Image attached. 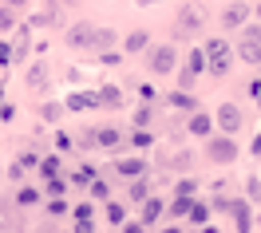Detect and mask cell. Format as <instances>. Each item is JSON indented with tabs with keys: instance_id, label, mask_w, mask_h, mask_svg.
<instances>
[{
	"instance_id": "7a4b0ae2",
	"label": "cell",
	"mask_w": 261,
	"mask_h": 233,
	"mask_svg": "<svg viewBox=\"0 0 261 233\" xmlns=\"http://www.w3.org/2000/svg\"><path fill=\"white\" fill-rule=\"evenodd\" d=\"M174 60H178V51L170 48V44H159V48L150 51V71H154V75H166V71H174Z\"/></svg>"
},
{
	"instance_id": "74e56055",
	"label": "cell",
	"mask_w": 261,
	"mask_h": 233,
	"mask_svg": "<svg viewBox=\"0 0 261 233\" xmlns=\"http://www.w3.org/2000/svg\"><path fill=\"white\" fill-rule=\"evenodd\" d=\"M8 4H16V8H20V4H24V0H8Z\"/></svg>"
},
{
	"instance_id": "d6986e66",
	"label": "cell",
	"mask_w": 261,
	"mask_h": 233,
	"mask_svg": "<svg viewBox=\"0 0 261 233\" xmlns=\"http://www.w3.org/2000/svg\"><path fill=\"white\" fill-rule=\"evenodd\" d=\"M170 103H174V107H182V111H194V107H198V99H190L186 91H170Z\"/></svg>"
},
{
	"instance_id": "3957f363",
	"label": "cell",
	"mask_w": 261,
	"mask_h": 233,
	"mask_svg": "<svg viewBox=\"0 0 261 233\" xmlns=\"http://www.w3.org/2000/svg\"><path fill=\"white\" fill-rule=\"evenodd\" d=\"M95 24H75V28H67V48H95Z\"/></svg>"
},
{
	"instance_id": "d590c367",
	"label": "cell",
	"mask_w": 261,
	"mask_h": 233,
	"mask_svg": "<svg viewBox=\"0 0 261 233\" xmlns=\"http://www.w3.org/2000/svg\"><path fill=\"white\" fill-rule=\"evenodd\" d=\"M163 233H182V229H178V225H166V229H163Z\"/></svg>"
},
{
	"instance_id": "30bf717a",
	"label": "cell",
	"mask_w": 261,
	"mask_h": 233,
	"mask_svg": "<svg viewBox=\"0 0 261 233\" xmlns=\"http://www.w3.org/2000/svg\"><path fill=\"white\" fill-rule=\"evenodd\" d=\"M210 131H214V119L202 115V111H194V115H190V134H198V138H210Z\"/></svg>"
},
{
	"instance_id": "ffe728a7",
	"label": "cell",
	"mask_w": 261,
	"mask_h": 233,
	"mask_svg": "<svg viewBox=\"0 0 261 233\" xmlns=\"http://www.w3.org/2000/svg\"><path fill=\"white\" fill-rule=\"evenodd\" d=\"M71 182H75V186H91V182H95V166H80Z\"/></svg>"
},
{
	"instance_id": "f1b7e54d",
	"label": "cell",
	"mask_w": 261,
	"mask_h": 233,
	"mask_svg": "<svg viewBox=\"0 0 261 233\" xmlns=\"http://www.w3.org/2000/svg\"><path fill=\"white\" fill-rule=\"evenodd\" d=\"M48 194H51V198H64V182H60V178H51V182H48Z\"/></svg>"
},
{
	"instance_id": "277c9868",
	"label": "cell",
	"mask_w": 261,
	"mask_h": 233,
	"mask_svg": "<svg viewBox=\"0 0 261 233\" xmlns=\"http://www.w3.org/2000/svg\"><path fill=\"white\" fill-rule=\"evenodd\" d=\"M214 123H218L226 134H238V131H242V111H238L233 103H222V107H218V115H214Z\"/></svg>"
},
{
	"instance_id": "ac0fdd59",
	"label": "cell",
	"mask_w": 261,
	"mask_h": 233,
	"mask_svg": "<svg viewBox=\"0 0 261 233\" xmlns=\"http://www.w3.org/2000/svg\"><path fill=\"white\" fill-rule=\"evenodd\" d=\"M166 210H170V214H174V217H182V214L190 217V210H194V201H190V198H174V201H170V206H166Z\"/></svg>"
},
{
	"instance_id": "5bb4252c",
	"label": "cell",
	"mask_w": 261,
	"mask_h": 233,
	"mask_svg": "<svg viewBox=\"0 0 261 233\" xmlns=\"http://www.w3.org/2000/svg\"><path fill=\"white\" fill-rule=\"evenodd\" d=\"M99 103H103V107H119V103H123L119 87H99Z\"/></svg>"
},
{
	"instance_id": "7c38bea8",
	"label": "cell",
	"mask_w": 261,
	"mask_h": 233,
	"mask_svg": "<svg viewBox=\"0 0 261 233\" xmlns=\"http://www.w3.org/2000/svg\"><path fill=\"white\" fill-rule=\"evenodd\" d=\"M198 24H202L198 8H194V4H186V8H182V16H178V32H190V28H198Z\"/></svg>"
},
{
	"instance_id": "d6a6232c",
	"label": "cell",
	"mask_w": 261,
	"mask_h": 233,
	"mask_svg": "<svg viewBox=\"0 0 261 233\" xmlns=\"http://www.w3.org/2000/svg\"><path fill=\"white\" fill-rule=\"evenodd\" d=\"M249 198H261V182L257 178H249Z\"/></svg>"
},
{
	"instance_id": "9a60e30c",
	"label": "cell",
	"mask_w": 261,
	"mask_h": 233,
	"mask_svg": "<svg viewBox=\"0 0 261 233\" xmlns=\"http://www.w3.org/2000/svg\"><path fill=\"white\" fill-rule=\"evenodd\" d=\"M147 40H150V36L139 28V32H130V36H127V44H123V48H127V51H143V48H147Z\"/></svg>"
},
{
	"instance_id": "4316f807",
	"label": "cell",
	"mask_w": 261,
	"mask_h": 233,
	"mask_svg": "<svg viewBox=\"0 0 261 233\" xmlns=\"http://www.w3.org/2000/svg\"><path fill=\"white\" fill-rule=\"evenodd\" d=\"M44 83V67H32V71H28V87H40Z\"/></svg>"
},
{
	"instance_id": "ba28073f",
	"label": "cell",
	"mask_w": 261,
	"mask_h": 233,
	"mask_svg": "<svg viewBox=\"0 0 261 233\" xmlns=\"http://www.w3.org/2000/svg\"><path fill=\"white\" fill-rule=\"evenodd\" d=\"M163 210H166L163 198H147V201H143V214H139V221H143V225H154V221L163 217Z\"/></svg>"
},
{
	"instance_id": "f546056e",
	"label": "cell",
	"mask_w": 261,
	"mask_h": 233,
	"mask_svg": "<svg viewBox=\"0 0 261 233\" xmlns=\"http://www.w3.org/2000/svg\"><path fill=\"white\" fill-rule=\"evenodd\" d=\"M44 119H48V123H56V119H60V103H48V107H44Z\"/></svg>"
},
{
	"instance_id": "60d3db41",
	"label": "cell",
	"mask_w": 261,
	"mask_h": 233,
	"mask_svg": "<svg viewBox=\"0 0 261 233\" xmlns=\"http://www.w3.org/2000/svg\"><path fill=\"white\" fill-rule=\"evenodd\" d=\"M257 16H261V8H257Z\"/></svg>"
},
{
	"instance_id": "8fae6325",
	"label": "cell",
	"mask_w": 261,
	"mask_h": 233,
	"mask_svg": "<svg viewBox=\"0 0 261 233\" xmlns=\"http://www.w3.org/2000/svg\"><path fill=\"white\" fill-rule=\"evenodd\" d=\"M238 55H242V60H245L249 67H257V64H261V44H257V40H242Z\"/></svg>"
},
{
	"instance_id": "cb8c5ba5",
	"label": "cell",
	"mask_w": 261,
	"mask_h": 233,
	"mask_svg": "<svg viewBox=\"0 0 261 233\" xmlns=\"http://www.w3.org/2000/svg\"><path fill=\"white\" fill-rule=\"evenodd\" d=\"M194 190H198V182H194V178H182V182H178V194H174V198H190Z\"/></svg>"
},
{
	"instance_id": "d4e9b609",
	"label": "cell",
	"mask_w": 261,
	"mask_h": 233,
	"mask_svg": "<svg viewBox=\"0 0 261 233\" xmlns=\"http://www.w3.org/2000/svg\"><path fill=\"white\" fill-rule=\"evenodd\" d=\"M107 190H111V186H107V182H103V178H95V182H91V198H107Z\"/></svg>"
},
{
	"instance_id": "603a6c76",
	"label": "cell",
	"mask_w": 261,
	"mask_h": 233,
	"mask_svg": "<svg viewBox=\"0 0 261 233\" xmlns=\"http://www.w3.org/2000/svg\"><path fill=\"white\" fill-rule=\"evenodd\" d=\"M206 217H210V206H194V210H190V221H194V225H206Z\"/></svg>"
},
{
	"instance_id": "6da1fadb",
	"label": "cell",
	"mask_w": 261,
	"mask_h": 233,
	"mask_svg": "<svg viewBox=\"0 0 261 233\" xmlns=\"http://www.w3.org/2000/svg\"><path fill=\"white\" fill-rule=\"evenodd\" d=\"M206 67H210V75H226V71H229L226 40H210V44H206Z\"/></svg>"
},
{
	"instance_id": "8d00e7d4",
	"label": "cell",
	"mask_w": 261,
	"mask_h": 233,
	"mask_svg": "<svg viewBox=\"0 0 261 233\" xmlns=\"http://www.w3.org/2000/svg\"><path fill=\"white\" fill-rule=\"evenodd\" d=\"M202 233H222V229H214V225H202Z\"/></svg>"
},
{
	"instance_id": "44dd1931",
	"label": "cell",
	"mask_w": 261,
	"mask_h": 233,
	"mask_svg": "<svg viewBox=\"0 0 261 233\" xmlns=\"http://www.w3.org/2000/svg\"><path fill=\"white\" fill-rule=\"evenodd\" d=\"M16 201H20V206H36V201H40V190H32V186H24Z\"/></svg>"
},
{
	"instance_id": "e575fe53",
	"label": "cell",
	"mask_w": 261,
	"mask_h": 233,
	"mask_svg": "<svg viewBox=\"0 0 261 233\" xmlns=\"http://www.w3.org/2000/svg\"><path fill=\"white\" fill-rule=\"evenodd\" d=\"M8 60H12V48H8V44H0V64H8Z\"/></svg>"
},
{
	"instance_id": "9c48e42d",
	"label": "cell",
	"mask_w": 261,
	"mask_h": 233,
	"mask_svg": "<svg viewBox=\"0 0 261 233\" xmlns=\"http://www.w3.org/2000/svg\"><path fill=\"white\" fill-rule=\"evenodd\" d=\"M245 20H249V8H245V4H229L226 12H222V24H226V28H242Z\"/></svg>"
},
{
	"instance_id": "52a82bcc",
	"label": "cell",
	"mask_w": 261,
	"mask_h": 233,
	"mask_svg": "<svg viewBox=\"0 0 261 233\" xmlns=\"http://www.w3.org/2000/svg\"><path fill=\"white\" fill-rule=\"evenodd\" d=\"M91 107H103V103H99V91H83V95H67V111H91Z\"/></svg>"
},
{
	"instance_id": "4dcf8cb0",
	"label": "cell",
	"mask_w": 261,
	"mask_h": 233,
	"mask_svg": "<svg viewBox=\"0 0 261 233\" xmlns=\"http://www.w3.org/2000/svg\"><path fill=\"white\" fill-rule=\"evenodd\" d=\"M8 28H12V12H8V8H0V32H8Z\"/></svg>"
},
{
	"instance_id": "83f0119b",
	"label": "cell",
	"mask_w": 261,
	"mask_h": 233,
	"mask_svg": "<svg viewBox=\"0 0 261 233\" xmlns=\"http://www.w3.org/2000/svg\"><path fill=\"white\" fill-rule=\"evenodd\" d=\"M119 233H147V225H143V221H123Z\"/></svg>"
},
{
	"instance_id": "1f68e13d",
	"label": "cell",
	"mask_w": 261,
	"mask_h": 233,
	"mask_svg": "<svg viewBox=\"0 0 261 233\" xmlns=\"http://www.w3.org/2000/svg\"><path fill=\"white\" fill-rule=\"evenodd\" d=\"M75 217H80V221H87V217H91V201H83V206H75Z\"/></svg>"
},
{
	"instance_id": "2e32d148",
	"label": "cell",
	"mask_w": 261,
	"mask_h": 233,
	"mask_svg": "<svg viewBox=\"0 0 261 233\" xmlns=\"http://www.w3.org/2000/svg\"><path fill=\"white\" fill-rule=\"evenodd\" d=\"M40 178H60V158H44V162H40Z\"/></svg>"
},
{
	"instance_id": "836d02e7",
	"label": "cell",
	"mask_w": 261,
	"mask_h": 233,
	"mask_svg": "<svg viewBox=\"0 0 261 233\" xmlns=\"http://www.w3.org/2000/svg\"><path fill=\"white\" fill-rule=\"evenodd\" d=\"M245 40H257V44H261V28H257V24H253V28H245Z\"/></svg>"
},
{
	"instance_id": "4fadbf2b",
	"label": "cell",
	"mask_w": 261,
	"mask_h": 233,
	"mask_svg": "<svg viewBox=\"0 0 261 233\" xmlns=\"http://www.w3.org/2000/svg\"><path fill=\"white\" fill-rule=\"evenodd\" d=\"M229 214H233V221H238V233L249 229V210H245V201H233V206H229Z\"/></svg>"
},
{
	"instance_id": "5b68a950",
	"label": "cell",
	"mask_w": 261,
	"mask_h": 233,
	"mask_svg": "<svg viewBox=\"0 0 261 233\" xmlns=\"http://www.w3.org/2000/svg\"><path fill=\"white\" fill-rule=\"evenodd\" d=\"M206 154H210L214 162H233V158H238V142H233V138H210V147H206Z\"/></svg>"
},
{
	"instance_id": "7402d4cb",
	"label": "cell",
	"mask_w": 261,
	"mask_h": 233,
	"mask_svg": "<svg viewBox=\"0 0 261 233\" xmlns=\"http://www.w3.org/2000/svg\"><path fill=\"white\" fill-rule=\"evenodd\" d=\"M130 201H147V178H139L130 186Z\"/></svg>"
},
{
	"instance_id": "ab89813d",
	"label": "cell",
	"mask_w": 261,
	"mask_h": 233,
	"mask_svg": "<svg viewBox=\"0 0 261 233\" xmlns=\"http://www.w3.org/2000/svg\"><path fill=\"white\" fill-rule=\"evenodd\" d=\"M67 4H75V0H67Z\"/></svg>"
},
{
	"instance_id": "e0dca14e",
	"label": "cell",
	"mask_w": 261,
	"mask_h": 233,
	"mask_svg": "<svg viewBox=\"0 0 261 233\" xmlns=\"http://www.w3.org/2000/svg\"><path fill=\"white\" fill-rule=\"evenodd\" d=\"M107 221H111V225H123V221H127V206L111 201V206H107Z\"/></svg>"
},
{
	"instance_id": "8992f818",
	"label": "cell",
	"mask_w": 261,
	"mask_h": 233,
	"mask_svg": "<svg viewBox=\"0 0 261 233\" xmlns=\"http://www.w3.org/2000/svg\"><path fill=\"white\" fill-rule=\"evenodd\" d=\"M115 170H119V178L139 182V178L147 174V162H143V158H123V162H115Z\"/></svg>"
},
{
	"instance_id": "f35d334b",
	"label": "cell",
	"mask_w": 261,
	"mask_h": 233,
	"mask_svg": "<svg viewBox=\"0 0 261 233\" xmlns=\"http://www.w3.org/2000/svg\"><path fill=\"white\" fill-rule=\"evenodd\" d=\"M139 4H154V0H139Z\"/></svg>"
},
{
	"instance_id": "484cf974",
	"label": "cell",
	"mask_w": 261,
	"mask_h": 233,
	"mask_svg": "<svg viewBox=\"0 0 261 233\" xmlns=\"http://www.w3.org/2000/svg\"><path fill=\"white\" fill-rule=\"evenodd\" d=\"M130 138H135V147H150V142H154V134H150V131H135Z\"/></svg>"
}]
</instances>
